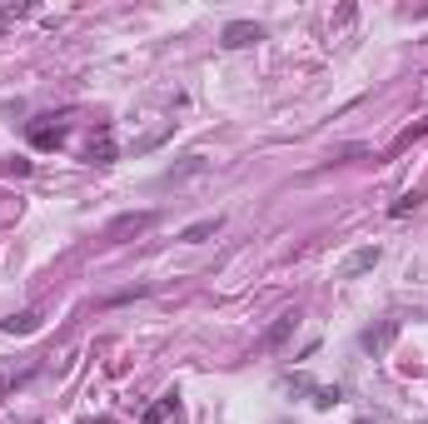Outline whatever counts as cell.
<instances>
[{
	"instance_id": "6da1fadb",
	"label": "cell",
	"mask_w": 428,
	"mask_h": 424,
	"mask_svg": "<svg viewBox=\"0 0 428 424\" xmlns=\"http://www.w3.org/2000/svg\"><path fill=\"white\" fill-rule=\"evenodd\" d=\"M284 385H289V390H299V394H309L319 409H329V404H339V399H344V390H339V385H314L309 375H289Z\"/></svg>"
},
{
	"instance_id": "7a4b0ae2",
	"label": "cell",
	"mask_w": 428,
	"mask_h": 424,
	"mask_svg": "<svg viewBox=\"0 0 428 424\" xmlns=\"http://www.w3.org/2000/svg\"><path fill=\"white\" fill-rule=\"evenodd\" d=\"M254 40H264V25H254V20H229V25L220 30V45H225V50H244V45H254Z\"/></svg>"
},
{
	"instance_id": "3957f363",
	"label": "cell",
	"mask_w": 428,
	"mask_h": 424,
	"mask_svg": "<svg viewBox=\"0 0 428 424\" xmlns=\"http://www.w3.org/2000/svg\"><path fill=\"white\" fill-rule=\"evenodd\" d=\"M373 264H379V245H363V250H354L349 259H344V280H354V275H363V270H373Z\"/></svg>"
},
{
	"instance_id": "277c9868",
	"label": "cell",
	"mask_w": 428,
	"mask_h": 424,
	"mask_svg": "<svg viewBox=\"0 0 428 424\" xmlns=\"http://www.w3.org/2000/svg\"><path fill=\"white\" fill-rule=\"evenodd\" d=\"M294 325H299V314H279V320H274V330L259 340V349H279V345L294 335Z\"/></svg>"
},
{
	"instance_id": "5b68a950",
	"label": "cell",
	"mask_w": 428,
	"mask_h": 424,
	"mask_svg": "<svg viewBox=\"0 0 428 424\" xmlns=\"http://www.w3.org/2000/svg\"><path fill=\"white\" fill-rule=\"evenodd\" d=\"M6 335H30V330H40V309H20V314H11L6 325H0Z\"/></svg>"
},
{
	"instance_id": "8992f818",
	"label": "cell",
	"mask_w": 428,
	"mask_h": 424,
	"mask_svg": "<svg viewBox=\"0 0 428 424\" xmlns=\"http://www.w3.org/2000/svg\"><path fill=\"white\" fill-rule=\"evenodd\" d=\"M220 225H225L220 215H209V220H194V225H189V230H185L180 240H185V245H199V240H209V235H220Z\"/></svg>"
},
{
	"instance_id": "52a82bcc",
	"label": "cell",
	"mask_w": 428,
	"mask_h": 424,
	"mask_svg": "<svg viewBox=\"0 0 428 424\" xmlns=\"http://www.w3.org/2000/svg\"><path fill=\"white\" fill-rule=\"evenodd\" d=\"M175 404H180V394H175V390H170V394H159V404H154V409H149L140 424H165V419L175 414Z\"/></svg>"
},
{
	"instance_id": "ba28073f",
	"label": "cell",
	"mask_w": 428,
	"mask_h": 424,
	"mask_svg": "<svg viewBox=\"0 0 428 424\" xmlns=\"http://www.w3.org/2000/svg\"><path fill=\"white\" fill-rule=\"evenodd\" d=\"M60 140H65V130H60V125H30V145H40V150L60 145Z\"/></svg>"
},
{
	"instance_id": "9c48e42d",
	"label": "cell",
	"mask_w": 428,
	"mask_h": 424,
	"mask_svg": "<svg viewBox=\"0 0 428 424\" xmlns=\"http://www.w3.org/2000/svg\"><path fill=\"white\" fill-rule=\"evenodd\" d=\"M149 225H154V215H120L110 225V235H130V230H149Z\"/></svg>"
},
{
	"instance_id": "30bf717a",
	"label": "cell",
	"mask_w": 428,
	"mask_h": 424,
	"mask_svg": "<svg viewBox=\"0 0 428 424\" xmlns=\"http://www.w3.org/2000/svg\"><path fill=\"white\" fill-rule=\"evenodd\" d=\"M90 160H95V165H110V160H115V145H110V135H100V145H90Z\"/></svg>"
},
{
	"instance_id": "8fae6325",
	"label": "cell",
	"mask_w": 428,
	"mask_h": 424,
	"mask_svg": "<svg viewBox=\"0 0 428 424\" xmlns=\"http://www.w3.org/2000/svg\"><path fill=\"white\" fill-rule=\"evenodd\" d=\"M15 15H25V6H6V11H0V30H6V25H11Z\"/></svg>"
}]
</instances>
